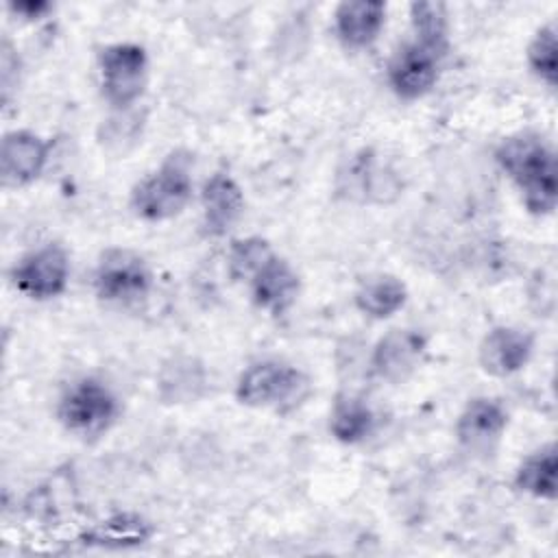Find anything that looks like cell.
<instances>
[{"label":"cell","mask_w":558,"mask_h":558,"mask_svg":"<svg viewBox=\"0 0 558 558\" xmlns=\"http://www.w3.org/2000/svg\"><path fill=\"white\" fill-rule=\"evenodd\" d=\"M142 116L140 111L133 109H111V116L102 120L98 140L105 148H116L124 150V144H131L137 140L142 131Z\"/></svg>","instance_id":"cell-25"},{"label":"cell","mask_w":558,"mask_h":558,"mask_svg":"<svg viewBox=\"0 0 558 558\" xmlns=\"http://www.w3.org/2000/svg\"><path fill=\"white\" fill-rule=\"evenodd\" d=\"M207 386V371L201 360L192 355L168 357L157 373V395L163 403H190L203 397Z\"/></svg>","instance_id":"cell-18"},{"label":"cell","mask_w":558,"mask_h":558,"mask_svg":"<svg viewBox=\"0 0 558 558\" xmlns=\"http://www.w3.org/2000/svg\"><path fill=\"white\" fill-rule=\"evenodd\" d=\"M57 418L65 432L83 440H96L120 418V399L102 379L81 377L63 390Z\"/></svg>","instance_id":"cell-4"},{"label":"cell","mask_w":558,"mask_h":558,"mask_svg":"<svg viewBox=\"0 0 558 558\" xmlns=\"http://www.w3.org/2000/svg\"><path fill=\"white\" fill-rule=\"evenodd\" d=\"M100 94L111 109H133L148 85V54L135 41H116L98 52Z\"/></svg>","instance_id":"cell-6"},{"label":"cell","mask_w":558,"mask_h":558,"mask_svg":"<svg viewBox=\"0 0 558 558\" xmlns=\"http://www.w3.org/2000/svg\"><path fill=\"white\" fill-rule=\"evenodd\" d=\"M493 157L517 187L527 214H554L558 205V159L543 135L534 131L512 133L497 144Z\"/></svg>","instance_id":"cell-1"},{"label":"cell","mask_w":558,"mask_h":558,"mask_svg":"<svg viewBox=\"0 0 558 558\" xmlns=\"http://www.w3.org/2000/svg\"><path fill=\"white\" fill-rule=\"evenodd\" d=\"M251 301L257 310L279 318L290 312L299 299L301 279L296 270L277 253L246 283Z\"/></svg>","instance_id":"cell-14"},{"label":"cell","mask_w":558,"mask_h":558,"mask_svg":"<svg viewBox=\"0 0 558 558\" xmlns=\"http://www.w3.org/2000/svg\"><path fill=\"white\" fill-rule=\"evenodd\" d=\"M410 22H412V33L416 41L438 50L447 52L449 48V22H447V7L442 2L434 0H421L410 4Z\"/></svg>","instance_id":"cell-22"},{"label":"cell","mask_w":558,"mask_h":558,"mask_svg":"<svg viewBox=\"0 0 558 558\" xmlns=\"http://www.w3.org/2000/svg\"><path fill=\"white\" fill-rule=\"evenodd\" d=\"M9 9L20 15L22 20H39L44 17L48 11H52V4L50 2H33V0H26V2H11Z\"/></svg>","instance_id":"cell-27"},{"label":"cell","mask_w":558,"mask_h":558,"mask_svg":"<svg viewBox=\"0 0 558 558\" xmlns=\"http://www.w3.org/2000/svg\"><path fill=\"white\" fill-rule=\"evenodd\" d=\"M534 353V336L512 325L488 329L477 347V362L490 377H512L523 371Z\"/></svg>","instance_id":"cell-12"},{"label":"cell","mask_w":558,"mask_h":558,"mask_svg":"<svg viewBox=\"0 0 558 558\" xmlns=\"http://www.w3.org/2000/svg\"><path fill=\"white\" fill-rule=\"evenodd\" d=\"M442 52L410 39L401 44L386 65V81L399 100H418L427 96L438 81Z\"/></svg>","instance_id":"cell-8"},{"label":"cell","mask_w":558,"mask_h":558,"mask_svg":"<svg viewBox=\"0 0 558 558\" xmlns=\"http://www.w3.org/2000/svg\"><path fill=\"white\" fill-rule=\"evenodd\" d=\"M425 353L427 338L418 329H390L371 351V371L388 384H403L421 368Z\"/></svg>","instance_id":"cell-10"},{"label":"cell","mask_w":558,"mask_h":558,"mask_svg":"<svg viewBox=\"0 0 558 558\" xmlns=\"http://www.w3.org/2000/svg\"><path fill=\"white\" fill-rule=\"evenodd\" d=\"M275 255L270 242L262 235L238 238L229 244L227 251V270L229 277L238 283H248L251 277Z\"/></svg>","instance_id":"cell-24"},{"label":"cell","mask_w":558,"mask_h":558,"mask_svg":"<svg viewBox=\"0 0 558 558\" xmlns=\"http://www.w3.org/2000/svg\"><path fill=\"white\" fill-rule=\"evenodd\" d=\"M201 209L205 235H227L244 214V192L240 183L227 170H216L203 183Z\"/></svg>","instance_id":"cell-13"},{"label":"cell","mask_w":558,"mask_h":558,"mask_svg":"<svg viewBox=\"0 0 558 558\" xmlns=\"http://www.w3.org/2000/svg\"><path fill=\"white\" fill-rule=\"evenodd\" d=\"M13 288L33 301H50L65 292L70 281V257L68 251L48 242L26 253L9 272Z\"/></svg>","instance_id":"cell-7"},{"label":"cell","mask_w":558,"mask_h":558,"mask_svg":"<svg viewBox=\"0 0 558 558\" xmlns=\"http://www.w3.org/2000/svg\"><path fill=\"white\" fill-rule=\"evenodd\" d=\"M525 61L530 72L549 89L558 85V37L556 24H543L530 39L525 48Z\"/></svg>","instance_id":"cell-23"},{"label":"cell","mask_w":558,"mask_h":558,"mask_svg":"<svg viewBox=\"0 0 558 558\" xmlns=\"http://www.w3.org/2000/svg\"><path fill=\"white\" fill-rule=\"evenodd\" d=\"M340 192L362 203H390L401 194L399 177L381 166L373 150H360L347 166V172L340 174Z\"/></svg>","instance_id":"cell-15"},{"label":"cell","mask_w":558,"mask_h":558,"mask_svg":"<svg viewBox=\"0 0 558 558\" xmlns=\"http://www.w3.org/2000/svg\"><path fill=\"white\" fill-rule=\"evenodd\" d=\"M312 395L310 377L281 360H257L248 364L235 381L238 403L255 410L292 412Z\"/></svg>","instance_id":"cell-3"},{"label":"cell","mask_w":558,"mask_h":558,"mask_svg":"<svg viewBox=\"0 0 558 558\" xmlns=\"http://www.w3.org/2000/svg\"><path fill=\"white\" fill-rule=\"evenodd\" d=\"M508 410L493 397H473L456 418V440L473 458H488L497 451L506 429Z\"/></svg>","instance_id":"cell-9"},{"label":"cell","mask_w":558,"mask_h":558,"mask_svg":"<svg viewBox=\"0 0 558 558\" xmlns=\"http://www.w3.org/2000/svg\"><path fill=\"white\" fill-rule=\"evenodd\" d=\"M512 484L517 490L541 499L556 501L558 497V449L554 442L527 453L514 471Z\"/></svg>","instance_id":"cell-21"},{"label":"cell","mask_w":558,"mask_h":558,"mask_svg":"<svg viewBox=\"0 0 558 558\" xmlns=\"http://www.w3.org/2000/svg\"><path fill=\"white\" fill-rule=\"evenodd\" d=\"M50 142L33 131L15 129L0 142V179L4 187H26L41 177L50 159Z\"/></svg>","instance_id":"cell-11"},{"label":"cell","mask_w":558,"mask_h":558,"mask_svg":"<svg viewBox=\"0 0 558 558\" xmlns=\"http://www.w3.org/2000/svg\"><path fill=\"white\" fill-rule=\"evenodd\" d=\"M155 536V525L137 512H116L78 534V543L98 549H133Z\"/></svg>","instance_id":"cell-17"},{"label":"cell","mask_w":558,"mask_h":558,"mask_svg":"<svg viewBox=\"0 0 558 558\" xmlns=\"http://www.w3.org/2000/svg\"><path fill=\"white\" fill-rule=\"evenodd\" d=\"M386 24V4L377 0H344L333 11V33L344 48H368Z\"/></svg>","instance_id":"cell-16"},{"label":"cell","mask_w":558,"mask_h":558,"mask_svg":"<svg viewBox=\"0 0 558 558\" xmlns=\"http://www.w3.org/2000/svg\"><path fill=\"white\" fill-rule=\"evenodd\" d=\"M17 72H20L17 52L11 46V41L4 39L0 46V81H2V98L4 100H9L13 83H17Z\"/></svg>","instance_id":"cell-26"},{"label":"cell","mask_w":558,"mask_h":558,"mask_svg":"<svg viewBox=\"0 0 558 558\" xmlns=\"http://www.w3.org/2000/svg\"><path fill=\"white\" fill-rule=\"evenodd\" d=\"M329 434L342 445L364 442L377 427L375 410L360 395L340 392L329 408Z\"/></svg>","instance_id":"cell-19"},{"label":"cell","mask_w":558,"mask_h":558,"mask_svg":"<svg viewBox=\"0 0 558 558\" xmlns=\"http://www.w3.org/2000/svg\"><path fill=\"white\" fill-rule=\"evenodd\" d=\"M408 301L405 283L388 272L368 275L353 292L355 310L371 320H386L395 316Z\"/></svg>","instance_id":"cell-20"},{"label":"cell","mask_w":558,"mask_h":558,"mask_svg":"<svg viewBox=\"0 0 558 558\" xmlns=\"http://www.w3.org/2000/svg\"><path fill=\"white\" fill-rule=\"evenodd\" d=\"M194 155L177 148L131 190V209L146 222H163L179 216L194 192Z\"/></svg>","instance_id":"cell-2"},{"label":"cell","mask_w":558,"mask_h":558,"mask_svg":"<svg viewBox=\"0 0 558 558\" xmlns=\"http://www.w3.org/2000/svg\"><path fill=\"white\" fill-rule=\"evenodd\" d=\"M96 296L109 305L131 307L153 290V270L144 255L124 246H109L94 268Z\"/></svg>","instance_id":"cell-5"}]
</instances>
